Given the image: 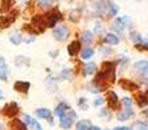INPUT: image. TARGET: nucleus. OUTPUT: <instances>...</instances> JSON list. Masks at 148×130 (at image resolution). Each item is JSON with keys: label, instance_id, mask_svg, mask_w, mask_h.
<instances>
[{"label": "nucleus", "instance_id": "obj_5", "mask_svg": "<svg viewBox=\"0 0 148 130\" xmlns=\"http://www.w3.org/2000/svg\"><path fill=\"white\" fill-rule=\"evenodd\" d=\"M17 10L16 12H12L10 14H5V16H1L0 17V28L1 29H8L13 22L16 21L17 18Z\"/></svg>", "mask_w": 148, "mask_h": 130}, {"label": "nucleus", "instance_id": "obj_36", "mask_svg": "<svg viewBox=\"0 0 148 130\" xmlns=\"http://www.w3.org/2000/svg\"><path fill=\"white\" fill-rule=\"evenodd\" d=\"M136 48H138V50H148V44H136Z\"/></svg>", "mask_w": 148, "mask_h": 130}, {"label": "nucleus", "instance_id": "obj_10", "mask_svg": "<svg viewBox=\"0 0 148 130\" xmlns=\"http://www.w3.org/2000/svg\"><path fill=\"white\" fill-rule=\"evenodd\" d=\"M36 116H38L39 118H43V120H47L49 121V122H53L52 121V113L49 109H47V108H39L38 111H36Z\"/></svg>", "mask_w": 148, "mask_h": 130}, {"label": "nucleus", "instance_id": "obj_27", "mask_svg": "<svg viewBox=\"0 0 148 130\" xmlns=\"http://www.w3.org/2000/svg\"><path fill=\"white\" fill-rule=\"evenodd\" d=\"M53 3V0H38V7L40 8H49Z\"/></svg>", "mask_w": 148, "mask_h": 130}, {"label": "nucleus", "instance_id": "obj_13", "mask_svg": "<svg viewBox=\"0 0 148 130\" xmlns=\"http://www.w3.org/2000/svg\"><path fill=\"white\" fill-rule=\"evenodd\" d=\"M9 129H10V130H27V125H26L23 121L14 118V120L10 121Z\"/></svg>", "mask_w": 148, "mask_h": 130}, {"label": "nucleus", "instance_id": "obj_29", "mask_svg": "<svg viewBox=\"0 0 148 130\" xmlns=\"http://www.w3.org/2000/svg\"><path fill=\"white\" fill-rule=\"evenodd\" d=\"M122 103H123V105H125L126 109H131V104H133V100H131L130 98H123V99H122Z\"/></svg>", "mask_w": 148, "mask_h": 130}, {"label": "nucleus", "instance_id": "obj_25", "mask_svg": "<svg viewBox=\"0 0 148 130\" xmlns=\"http://www.w3.org/2000/svg\"><path fill=\"white\" fill-rule=\"evenodd\" d=\"M94 56V50L91 48H86L82 51V59L87 60V59H91V57Z\"/></svg>", "mask_w": 148, "mask_h": 130}, {"label": "nucleus", "instance_id": "obj_28", "mask_svg": "<svg viewBox=\"0 0 148 130\" xmlns=\"http://www.w3.org/2000/svg\"><path fill=\"white\" fill-rule=\"evenodd\" d=\"M118 12V5L114 4V3H110L109 4V14L110 16H116Z\"/></svg>", "mask_w": 148, "mask_h": 130}, {"label": "nucleus", "instance_id": "obj_23", "mask_svg": "<svg viewBox=\"0 0 148 130\" xmlns=\"http://www.w3.org/2000/svg\"><path fill=\"white\" fill-rule=\"evenodd\" d=\"M12 5H13V0H3L0 10H1V12H8V10L12 8Z\"/></svg>", "mask_w": 148, "mask_h": 130}, {"label": "nucleus", "instance_id": "obj_1", "mask_svg": "<svg viewBox=\"0 0 148 130\" xmlns=\"http://www.w3.org/2000/svg\"><path fill=\"white\" fill-rule=\"evenodd\" d=\"M77 120V113L74 112L73 109H68L66 112L64 113L62 116H60V125H61L62 129L68 130L72 128V125L74 124V121Z\"/></svg>", "mask_w": 148, "mask_h": 130}, {"label": "nucleus", "instance_id": "obj_18", "mask_svg": "<svg viewBox=\"0 0 148 130\" xmlns=\"http://www.w3.org/2000/svg\"><path fill=\"white\" fill-rule=\"evenodd\" d=\"M105 42H107L108 44L116 46V44L120 43V39H118V36L114 35V34H107V35H105Z\"/></svg>", "mask_w": 148, "mask_h": 130}, {"label": "nucleus", "instance_id": "obj_12", "mask_svg": "<svg viewBox=\"0 0 148 130\" xmlns=\"http://www.w3.org/2000/svg\"><path fill=\"white\" fill-rule=\"evenodd\" d=\"M13 89L18 92H27L29 89H30V83L25 81H17L13 85Z\"/></svg>", "mask_w": 148, "mask_h": 130}, {"label": "nucleus", "instance_id": "obj_22", "mask_svg": "<svg viewBox=\"0 0 148 130\" xmlns=\"http://www.w3.org/2000/svg\"><path fill=\"white\" fill-rule=\"evenodd\" d=\"M95 70H96V64L95 63H88V64H86V66H84V74L86 76L94 74Z\"/></svg>", "mask_w": 148, "mask_h": 130}, {"label": "nucleus", "instance_id": "obj_6", "mask_svg": "<svg viewBox=\"0 0 148 130\" xmlns=\"http://www.w3.org/2000/svg\"><path fill=\"white\" fill-rule=\"evenodd\" d=\"M107 102H108L109 108H112V109H118V108H120V105H121L117 94H116V92H113V91H108L107 92Z\"/></svg>", "mask_w": 148, "mask_h": 130}, {"label": "nucleus", "instance_id": "obj_33", "mask_svg": "<svg viewBox=\"0 0 148 130\" xmlns=\"http://www.w3.org/2000/svg\"><path fill=\"white\" fill-rule=\"evenodd\" d=\"M31 126L34 128V130H43V128L40 126V124H39L38 121H35V120H33V124H31Z\"/></svg>", "mask_w": 148, "mask_h": 130}, {"label": "nucleus", "instance_id": "obj_8", "mask_svg": "<svg viewBox=\"0 0 148 130\" xmlns=\"http://www.w3.org/2000/svg\"><path fill=\"white\" fill-rule=\"evenodd\" d=\"M134 69H135V72L138 74H140L142 77H144V76H146V73L148 72V61H147V60H142V61L135 63Z\"/></svg>", "mask_w": 148, "mask_h": 130}, {"label": "nucleus", "instance_id": "obj_26", "mask_svg": "<svg viewBox=\"0 0 148 130\" xmlns=\"http://www.w3.org/2000/svg\"><path fill=\"white\" fill-rule=\"evenodd\" d=\"M116 68V63L112 61H104L101 64V69H107V70H114Z\"/></svg>", "mask_w": 148, "mask_h": 130}, {"label": "nucleus", "instance_id": "obj_20", "mask_svg": "<svg viewBox=\"0 0 148 130\" xmlns=\"http://www.w3.org/2000/svg\"><path fill=\"white\" fill-rule=\"evenodd\" d=\"M90 128H91V122H90L88 120L79 121V122L77 124V126H75L77 130H90Z\"/></svg>", "mask_w": 148, "mask_h": 130}, {"label": "nucleus", "instance_id": "obj_4", "mask_svg": "<svg viewBox=\"0 0 148 130\" xmlns=\"http://www.w3.org/2000/svg\"><path fill=\"white\" fill-rule=\"evenodd\" d=\"M1 112H3V115L7 116V117L13 118L14 116H17V113H18V112H20V108H18L17 103L10 102V103H8V104H5V105H4V108H3Z\"/></svg>", "mask_w": 148, "mask_h": 130}, {"label": "nucleus", "instance_id": "obj_32", "mask_svg": "<svg viewBox=\"0 0 148 130\" xmlns=\"http://www.w3.org/2000/svg\"><path fill=\"white\" fill-rule=\"evenodd\" d=\"M122 21L125 22L126 28H130V26H131V20H130V17H129V16H123V17H122Z\"/></svg>", "mask_w": 148, "mask_h": 130}, {"label": "nucleus", "instance_id": "obj_11", "mask_svg": "<svg viewBox=\"0 0 148 130\" xmlns=\"http://www.w3.org/2000/svg\"><path fill=\"white\" fill-rule=\"evenodd\" d=\"M8 77V65L4 57L0 56V81H7Z\"/></svg>", "mask_w": 148, "mask_h": 130}, {"label": "nucleus", "instance_id": "obj_31", "mask_svg": "<svg viewBox=\"0 0 148 130\" xmlns=\"http://www.w3.org/2000/svg\"><path fill=\"white\" fill-rule=\"evenodd\" d=\"M136 130H148V124L138 122V125H136Z\"/></svg>", "mask_w": 148, "mask_h": 130}, {"label": "nucleus", "instance_id": "obj_35", "mask_svg": "<svg viewBox=\"0 0 148 130\" xmlns=\"http://www.w3.org/2000/svg\"><path fill=\"white\" fill-rule=\"evenodd\" d=\"M104 102H105V99H101V98H99V99H96L94 102V105H95V107H99V105H101Z\"/></svg>", "mask_w": 148, "mask_h": 130}, {"label": "nucleus", "instance_id": "obj_19", "mask_svg": "<svg viewBox=\"0 0 148 130\" xmlns=\"http://www.w3.org/2000/svg\"><path fill=\"white\" fill-rule=\"evenodd\" d=\"M9 41L12 42L13 44H16V46H18V44L22 43V36H21L20 33H12L9 36Z\"/></svg>", "mask_w": 148, "mask_h": 130}, {"label": "nucleus", "instance_id": "obj_34", "mask_svg": "<svg viewBox=\"0 0 148 130\" xmlns=\"http://www.w3.org/2000/svg\"><path fill=\"white\" fill-rule=\"evenodd\" d=\"M131 39H133L134 42H143V39L140 38L139 34H131Z\"/></svg>", "mask_w": 148, "mask_h": 130}, {"label": "nucleus", "instance_id": "obj_39", "mask_svg": "<svg viewBox=\"0 0 148 130\" xmlns=\"http://www.w3.org/2000/svg\"><path fill=\"white\" fill-rule=\"evenodd\" d=\"M3 99V95H1V91H0V100Z\"/></svg>", "mask_w": 148, "mask_h": 130}, {"label": "nucleus", "instance_id": "obj_37", "mask_svg": "<svg viewBox=\"0 0 148 130\" xmlns=\"http://www.w3.org/2000/svg\"><path fill=\"white\" fill-rule=\"evenodd\" d=\"M114 130H133L131 128H127V126H122V128H116Z\"/></svg>", "mask_w": 148, "mask_h": 130}, {"label": "nucleus", "instance_id": "obj_14", "mask_svg": "<svg viewBox=\"0 0 148 130\" xmlns=\"http://www.w3.org/2000/svg\"><path fill=\"white\" fill-rule=\"evenodd\" d=\"M81 51V42L79 41H74L69 44L68 47V52H69L70 56H77V54Z\"/></svg>", "mask_w": 148, "mask_h": 130}, {"label": "nucleus", "instance_id": "obj_38", "mask_svg": "<svg viewBox=\"0 0 148 130\" xmlns=\"http://www.w3.org/2000/svg\"><path fill=\"white\" fill-rule=\"evenodd\" d=\"M90 130H100V129L97 128V126H92V125H91V128H90Z\"/></svg>", "mask_w": 148, "mask_h": 130}, {"label": "nucleus", "instance_id": "obj_2", "mask_svg": "<svg viewBox=\"0 0 148 130\" xmlns=\"http://www.w3.org/2000/svg\"><path fill=\"white\" fill-rule=\"evenodd\" d=\"M61 18H62L61 13H60L57 9L51 10V12H48L46 16H44V20H46V25L48 26V28H55V26H56V23L59 22Z\"/></svg>", "mask_w": 148, "mask_h": 130}, {"label": "nucleus", "instance_id": "obj_3", "mask_svg": "<svg viewBox=\"0 0 148 130\" xmlns=\"http://www.w3.org/2000/svg\"><path fill=\"white\" fill-rule=\"evenodd\" d=\"M69 34H70V30L68 26H59V28H56L53 30V36L56 41L59 42H64L66 41L68 38H69Z\"/></svg>", "mask_w": 148, "mask_h": 130}, {"label": "nucleus", "instance_id": "obj_16", "mask_svg": "<svg viewBox=\"0 0 148 130\" xmlns=\"http://www.w3.org/2000/svg\"><path fill=\"white\" fill-rule=\"evenodd\" d=\"M125 28H126V25L122 21V18H117V20H114V22H113V29H114L116 31L122 33V31L125 30Z\"/></svg>", "mask_w": 148, "mask_h": 130}, {"label": "nucleus", "instance_id": "obj_30", "mask_svg": "<svg viewBox=\"0 0 148 130\" xmlns=\"http://www.w3.org/2000/svg\"><path fill=\"white\" fill-rule=\"evenodd\" d=\"M95 33H96L97 35H100V34L104 33V28H103V25H100V23H96V25H95Z\"/></svg>", "mask_w": 148, "mask_h": 130}, {"label": "nucleus", "instance_id": "obj_24", "mask_svg": "<svg viewBox=\"0 0 148 130\" xmlns=\"http://www.w3.org/2000/svg\"><path fill=\"white\" fill-rule=\"evenodd\" d=\"M92 41H94V36H92L91 31H84L83 36H82V42H83V43H86V44H90Z\"/></svg>", "mask_w": 148, "mask_h": 130}, {"label": "nucleus", "instance_id": "obj_21", "mask_svg": "<svg viewBox=\"0 0 148 130\" xmlns=\"http://www.w3.org/2000/svg\"><path fill=\"white\" fill-rule=\"evenodd\" d=\"M131 115H133V109H126L125 108V111H123L122 113H117V118H118V121H125V120H127Z\"/></svg>", "mask_w": 148, "mask_h": 130}, {"label": "nucleus", "instance_id": "obj_7", "mask_svg": "<svg viewBox=\"0 0 148 130\" xmlns=\"http://www.w3.org/2000/svg\"><path fill=\"white\" fill-rule=\"evenodd\" d=\"M33 26L39 31V33H43L44 29H46V20H44V16L36 14L33 17Z\"/></svg>", "mask_w": 148, "mask_h": 130}, {"label": "nucleus", "instance_id": "obj_9", "mask_svg": "<svg viewBox=\"0 0 148 130\" xmlns=\"http://www.w3.org/2000/svg\"><path fill=\"white\" fill-rule=\"evenodd\" d=\"M120 85L122 89L125 90H129V91H134V90H138L139 86L136 83H134L133 81H130V79H126V78H122L120 79Z\"/></svg>", "mask_w": 148, "mask_h": 130}, {"label": "nucleus", "instance_id": "obj_17", "mask_svg": "<svg viewBox=\"0 0 148 130\" xmlns=\"http://www.w3.org/2000/svg\"><path fill=\"white\" fill-rule=\"evenodd\" d=\"M68 109H69V105H68L66 103H60V104L56 107V109H55V115L60 117V116L64 115Z\"/></svg>", "mask_w": 148, "mask_h": 130}, {"label": "nucleus", "instance_id": "obj_15", "mask_svg": "<svg viewBox=\"0 0 148 130\" xmlns=\"http://www.w3.org/2000/svg\"><path fill=\"white\" fill-rule=\"evenodd\" d=\"M136 102H138L139 107H144L148 104V90L146 92H138L136 94Z\"/></svg>", "mask_w": 148, "mask_h": 130}]
</instances>
